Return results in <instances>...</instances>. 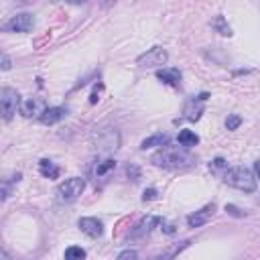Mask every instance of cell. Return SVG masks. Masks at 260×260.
Here are the masks:
<instances>
[{
    "mask_svg": "<svg viewBox=\"0 0 260 260\" xmlns=\"http://www.w3.org/2000/svg\"><path fill=\"white\" fill-rule=\"evenodd\" d=\"M65 116H67V108H63V106H51V108H45V112L39 116V122L51 126V124L61 122Z\"/></svg>",
    "mask_w": 260,
    "mask_h": 260,
    "instance_id": "obj_11",
    "label": "cell"
},
{
    "mask_svg": "<svg viewBox=\"0 0 260 260\" xmlns=\"http://www.w3.org/2000/svg\"><path fill=\"white\" fill-rule=\"evenodd\" d=\"M156 77H158L162 83L171 85V87H179L183 75H181V71H179L177 67H167V69H158V71H156Z\"/></svg>",
    "mask_w": 260,
    "mask_h": 260,
    "instance_id": "obj_13",
    "label": "cell"
},
{
    "mask_svg": "<svg viewBox=\"0 0 260 260\" xmlns=\"http://www.w3.org/2000/svg\"><path fill=\"white\" fill-rule=\"evenodd\" d=\"M167 142H169V136L162 134V132H158V134H152V136L144 138V140L140 142V148L146 150V148H150V146H165Z\"/></svg>",
    "mask_w": 260,
    "mask_h": 260,
    "instance_id": "obj_16",
    "label": "cell"
},
{
    "mask_svg": "<svg viewBox=\"0 0 260 260\" xmlns=\"http://www.w3.org/2000/svg\"><path fill=\"white\" fill-rule=\"evenodd\" d=\"M83 189H85V179H81V177H69V179H65L63 183H59L57 185V199L59 201H63V203H71V201H75L81 193H83Z\"/></svg>",
    "mask_w": 260,
    "mask_h": 260,
    "instance_id": "obj_3",
    "label": "cell"
},
{
    "mask_svg": "<svg viewBox=\"0 0 260 260\" xmlns=\"http://www.w3.org/2000/svg\"><path fill=\"white\" fill-rule=\"evenodd\" d=\"M45 108H47L45 100H41V98H28L26 102L20 104V114H22L24 118H32V116L39 118V116L45 112Z\"/></svg>",
    "mask_w": 260,
    "mask_h": 260,
    "instance_id": "obj_10",
    "label": "cell"
},
{
    "mask_svg": "<svg viewBox=\"0 0 260 260\" xmlns=\"http://www.w3.org/2000/svg\"><path fill=\"white\" fill-rule=\"evenodd\" d=\"M100 146H104L108 150H116L120 146V134L116 130H108L106 138H100Z\"/></svg>",
    "mask_w": 260,
    "mask_h": 260,
    "instance_id": "obj_17",
    "label": "cell"
},
{
    "mask_svg": "<svg viewBox=\"0 0 260 260\" xmlns=\"http://www.w3.org/2000/svg\"><path fill=\"white\" fill-rule=\"evenodd\" d=\"M225 211H228V213H232V215H236V217L246 215V211H240V209H238L236 205H232V203H230V205H225Z\"/></svg>",
    "mask_w": 260,
    "mask_h": 260,
    "instance_id": "obj_27",
    "label": "cell"
},
{
    "mask_svg": "<svg viewBox=\"0 0 260 260\" xmlns=\"http://www.w3.org/2000/svg\"><path fill=\"white\" fill-rule=\"evenodd\" d=\"M98 89H102V85L95 87V89L91 91V95H89V104H98V100H100V98H98Z\"/></svg>",
    "mask_w": 260,
    "mask_h": 260,
    "instance_id": "obj_29",
    "label": "cell"
},
{
    "mask_svg": "<svg viewBox=\"0 0 260 260\" xmlns=\"http://www.w3.org/2000/svg\"><path fill=\"white\" fill-rule=\"evenodd\" d=\"M177 140H179V144H181V146L191 148V146H195V144L199 142V136H197L193 130H181V132H179V136H177Z\"/></svg>",
    "mask_w": 260,
    "mask_h": 260,
    "instance_id": "obj_18",
    "label": "cell"
},
{
    "mask_svg": "<svg viewBox=\"0 0 260 260\" xmlns=\"http://www.w3.org/2000/svg\"><path fill=\"white\" fill-rule=\"evenodd\" d=\"M223 183L246 193L256 191V175L246 167H228L223 173Z\"/></svg>",
    "mask_w": 260,
    "mask_h": 260,
    "instance_id": "obj_2",
    "label": "cell"
},
{
    "mask_svg": "<svg viewBox=\"0 0 260 260\" xmlns=\"http://www.w3.org/2000/svg\"><path fill=\"white\" fill-rule=\"evenodd\" d=\"M213 211H215V203H207V205H203L199 211L187 215V225H189V228H199V225L207 223L209 217L213 215Z\"/></svg>",
    "mask_w": 260,
    "mask_h": 260,
    "instance_id": "obj_8",
    "label": "cell"
},
{
    "mask_svg": "<svg viewBox=\"0 0 260 260\" xmlns=\"http://www.w3.org/2000/svg\"><path fill=\"white\" fill-rule=\"evenodd\" d=\"M207 98H209L207 91L199 93L197 98H191V100L185 104V108H183V116H185L187 120H191V122H197V120L201 118V114H203V104H205Z\"/></svg>",
    "mask_w": 260,
    "mask_h": 260,
    "instance_id": "obj_7",
    "label": "cell"
},
{
    "mask_svg": "<svg viewBox=\"0 0 260 260\" xmlns=\"http://www.w3.org/2000/svg\"><path fill=\"white\" fill-rule=\"evenodd\" d=\"M118 260H138V254L136 250H122L118 254Z\"/></svg>",
    "mask_w": 260,
    "mask_h": 260,
    "instance_id": "obj_24",
    "label": "cell"
},
{
    "mask_svg": "<svg viewBox=\"0 0 260 260\" xmlns=\"http://www.w3.org/2000/svg\"><path fill=\"white\" fill-rule=\"evenodd\" d=\"M35 26V16L30 12H18L10 16V20L4 24V30L8 32H28Z\"/></svg>",
    "mask_w": 260,
    "mask_h": 260,
    "instance_id": "obj_6",
    "label": "cell"
},
{
    "mask_svg": "<svg viewBox=\"0 0 260 260\" xmlns=\"http://www.w3.org/2000/svg\"><path fill=\"white\" fill-rule=\"evenodd\" d=\"M167 59H169V53L162 47H152L146 53L138 55L136 65H140V67H160V65L167 63Z\"/></svg>",
    "mask_w": 260,
    "mask_h": 260,
    "instance_id": "obj_5",
    "label": "cell"
},
{
    "mask_svg": "<svg viewBox=\"0 0 260 260\" xmlns=\"http://www.w3.org/2000/svg\"><path fill=\"white\" fill-rule=\"evenodd\" d=\"M126 175L136 183L138 179H140V169H138V165H134V162H128V167H126Z\"/></svg>",
    "mask_w": 260,
    "mask_h": 260,
    "instance_id": "obj_23",
    "label": "cell"
},
{
    "mask_svg": "<svg viewBox=\"0 0 260 260\" xmlns=\"http://www.w3.org/2000/svg\"><path fill=\"white\" fill-rule=\"evenodd\" d=\"M156 195H158V191H156L154 187H148V189H144V193H142V201H152V199H156Z\"/></svg>",
    "mask_w": 260,
    "mask_h": 260,
    "instance_id": "obj_25",
    "label": "cell"
},
{
    "mask_svg": "<svg viewBox=\"0 0 260 260\" xmlns=\"http://www.w3.org/2000/svg\"><path fill=\"white\" fill-rule=\"evenodd\" d=\"M209 167H211V171H219V169H228V162L221 156H217V158H213V162Z\"/></svg>",
    "mask_w": 260,
    "mask_h": 260,
    "instance_id": "obj_26",
    "label": "cell"
},
{
    "mask_svg": "<svg viewBox=\"0 0 260 260\" xmlns=\"http://www.w3.org/2000/svg\"><path fill=\"white\" fill-rule=\"evenodd\" d=\"M20 179H22V175H20L18 171H16V173H10L8 177H2V179H0V203L6 201V199L12 195L14 185H16Z\"/></svg>",
    "mask_w": 260,
    "mask_h": 260,
    "instance_id": "obj_12",
    "label": "cell"
},
{
    "mask_svg": "<svg viewBox=\"0 0 260 260\" xmlns=\"http://www.w3.org/2000/svg\"><path fill=\"white\" fill-rule=\"evenodd\" d=\"M240 124H242V118H240L238 114H230V116L225 118V128H228V130H236Z\"/></svg>",
    "mask_w": 260,
    "mask_h": 260,
    "instance_id": "obj_22",
    "label": "cell"
},
{
    "mask_svg": "<svg viewBox=\"0 0 260 260\" xmlns=\"http://www.w3.org/2000/svg\"><path fill=\"white\" fill-rule=\"evenodd\" d=\"M18 110H20V93L14 87H2L0 89V116L6 122H10Z\"/></svg>",
    "mask_w": 260,
    "mask_h": 260,
    "instance_id": "obj_4",
    "label": "cell"
},
{
    "mask_svg": "<svg viewBox=\"0 0 260 260\" xmlns=\"http://www.w3.org/2000/svg\"><path fill=\"white\" fill-rule=\"evenodd\" d=\"M39 173H41L43 177H47V179H57L59 173H61V169H59L53 160L43 158V160H39Z\"/></svg>",
    "mask_w": 260,
    "mask_h": 260,
    "instance_id": "obj_15",
    "label": "cell"
},
{
    "mask_svg": "<svg viewBox=\"0 0 260 260\" xmlns=\"http://www.w3.org/2000/svg\"><path fill=\"white\" fill-rule=\"evenodd\" d=\"M150 162L156 165V167H162V169H171V171H179V169H189L197 162L195 154L189 152V148L185 146H160L152 156H150Z\"/></svg>",
    "mask_w": 260,
    "mask_h": 260,
    "instance_id": "obj_1",
    "label": "cell"
},
{
    "mask_svg": "<svg viewBox=\"0 0 260 260\" xmlns=\"http://www.w3.org/2000/svg\"><path fill=\"white\" fill-rule=\"evenodd\" d=\"M77 225H79V230H81L85 236H89V238H100V236L104 234V223H102L98 217H79Z\"/></svg>",
    "mask_w": 260,
    "mask_h": 260,
    "instance_id": "obj_9",
    "label": "cell"
},
{
    "mask_svg": "<svg viewBox=\"0 0 260 260\" xmlns=\"http://www.w3.org/2000/svg\"><path fill=\"white\" fill-rule=\"evenodd\" d=\"M114 169H116V160L114 158H106V160L95 165V177H104V175H108Z\"/></svg>",
    "mask_w": 260,
    "mask_h": 260,
    "instance_id": "obj_19",
    "label": "cell"
},
{
    "mask_svg": "<svg viewBox=\"0 0 260 260\" xmlns=\"http://www.w3.org/2000/svg\"><path fill=\"white\" fill-rule=\"evenodd\" d=\"M211 26H213V28H215L219 35H223V37H232V28H230V24L225 22V18H223L221 14H219V16H217V18L211 22Z\"/></svg>",
    "mask_w": 260,
    "mask_h": 260,
    "instance_id": "obj_21",
    "label": "cell"
},
{
    "mask_svg": "<svg viewBox=\"0 0 260 260\" xmlns=\"http://www.w3.org/2000/svg\"><path fill=\"white\" fill-rule=\"evenodd\" d=\"M65 260H85V250L81 246H69L63 254Z\"/></svg>",
    "mask_w": 260,
    "mask_h": 260,
    "instance_id": "obj_20",
    "label": "cell"
},
{
    "mask_svg": "<svg viewBox=\"0 0 260 260\" xmlns=\"http://www.w3.org/2000/svg\"><path fill=\"white\" fill-rule=\"evenodd\" d=\"M158 223H162V219H160V217L146 215V217H144V219H140V223H136V228L130 232V238H140V236L148 234V232L152 230V225H158Z\"/></svg>",
    "mask_w": 260,
    "mask_h": 260,
    "instance_id": "obj_14",
    "label": "cell"
},
{
    "mask_svg": "<svg viewBox=\"0 0 260 260\" xmlns=\"http://www.w3.org/2000/svg\"><path fill=\"white\" fill-rule=\"evenodd\" d=\"M0 67H2V69H10V67H12L10 59H8V57H6L2 51H0Z\"/></svg>",
    "mask_w": 260,
    "mask_h": 260,
    "instance_id": "obj_28",
    "label": "cell"
}]
</instances>
